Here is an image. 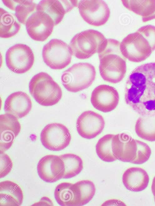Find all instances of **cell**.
<instances>
[{
    "mask_svg": "<svg viewBox=\"0 0 155 206\" xmlns=\"http://www.w3.org/2000/svg\"><path fill=\"white\" fill-rule=\"evenodd\" d=\"M0 151L4 152L12 146L15 138L21 130L18 118L7 113L0 115Z\"/></svg>",
    "mask_w": 155,
    "mask_h": 206,
    "instance_id": "2e32d148",
    "label": "cell"
},
{
    "mask_svg": "<svg viewBox=\"0 0 155 206\" xmlns=\"http://www.w3.org/2000/svg\"><path fill=\"white\" fill-rule=\"evenodd\" d=\"M55 198L62 206H80L79 195L75 184L62 182L56 187Z\"/></svg>",
    "mask_w": 155,
    "mask_h": 206,
    "instance_id": "44dd1931",
    "label": "cell"
},
{
    "mask_svg": "<svg viewBox=\"0 0 155 206\" xmlns=\"http://www.w3.org/2000/svg\"><path fill=\"white\" fill-rule=\"evenodd\" d=\"M112 149L117 159L130 162L135 157L137 149L136 141L128 133H122L114 135L112 141Z\"/></svg>",
    "mask_w": 155,
    "mask_h": 206,
    "instance_id": "9a60e30c",
    "label": "cell"
},
{
    "mask_svg": "<svg viewBox=\"0 0 155 206\" xmlns=\"http://www.w3.org/2000/svg\"><path fill=\"white\" fill-rule=\"evenodd\" d=\"M120 44L116 40L106 39L98 52L100 75L104 81L113 83L121 82L126 72V63L121 55Z\"/></svg>",
    "mask_w": 155,
    "mask_h": 206,
    "instance_id": "3957f363",
    "label": "cell"
},
{
    "mask_svg": "<svg viewBox=\"0 0 155 206\" xmlns=\"http://www.w3.org/2000/svg\"><path fill=\"white\" fill-rule=\"evenodd\" d=\"M0 13V37L8 38L14 36L21 28V25L17 21L15 15L1 8Z\"/></svg>",
    "mask_w": 155,
    "mask_h": 206,
    "instance_id": "cb8c5ba5",
    "label": "cell"
},
{
    "mask_svg": "<svg viewBox=\"0 0 155 206\" xmlns=\"http://www.w3.org/2000/svg\"><path fill=\"white\" fill-rule=\"evenodd\" d=\"M54 26L53 20L47 14L38 11L28 19L26 29L30 37L37 41L46 40L52 34Z\"/></svg>",
    "mask_w": 155,
    "mask_h": 206,
    "instance_id": "8fae6325",
    "label": "cell"
},
{
    "mask_svg": "<svg viewBox=\"0 0 155 206\" xmlns=\"http://www.w3.org/2000/svg\"><path fill=\"white\" fill-rule=\"evenodd\" d=\"M135 131L141 138L149 141H155V115L139 117L136 123Z\"/></svg>",
    "mask_w": 155,
    "mask_h": 206,
    "instance_id": "d4e9b609",
    "label": "cell"
},
{
    "mask_svg": "<svg viewBox=\"0 0 155 206\" xmlns=\"http://www.w3.org/2000/svg\"><path fill=\"white\" fill-rule=\"evenodd\" d=\"M105 121L102 116L91 110L85 111L78 118L76 128L79 135L88 139L94 138L102 131Z\"/></svg>",
    "mask_w": 155,
    "mask_h": 206,
    "instance_id": "7c38bea8",
    "label": "cell"
},
{
    "mask_svg": "<svg viewBox=\"0 0 155 206\" xmlns=\"http://www.w3.org/2000/svg\"><path fill=\"white\" fill-rule=\"evenodd\" d=\"M5 60L9 69L15 73L21 74L26 73L31 68L34 63V56L29 46L18 44L8 49Z\"/></svg>",
    "mask_w": 155,
    "mask_h": 206,
    "instance_id": "ba28073f",
    "label": "cell"
},
{
    "mask_svg": "<svg viewBox=\"0 0 155 206\" xmlns=\"http://www.w3.org/2000/svg\"><path fill=\"white\" fill-rule=\"evenodd\" d=\"M79 197L80 205L89 203L93 198L96 191L93 183L88 180H82L75 183Z\"/></svg>",
    "mask_w": 155,
    "mask_h": 206,
    "instance_id": "83f0119b",
    "label": "cell"
},
{
    "mask_svg": "<svg viewBox=\"0 0 155 206\" xmlns=\"http://www.w3.org/2000/svg\"><path fill=\"white\" fill-rule=\"evenodd\" d=\"M77 7L83 19L91 25L102 26L106 23L110 16L109 8L103 0H81L78 2Z\"/></svg>",
    "mask_w": 155,
    "mask_h": 206,
    "instance_id": "30bf717a",
    "label": "cell"
},
{
    "mask_svg": "<svg viewBox=\"0 0 155 206\" xmlns=\"http://www.w3.org/2000/svg\"><path fill=\"white\" fill-rule=\"evenodd\" d=\"M71 135L68 128L62 124L54 123L48 124L42 130L40 140L43 146L52 151L64 149L69 144Z\"/></svg>",
    "mask_w": 155,
    "mask_h": 206,
    "instance_id": "9c48e42d",
    "label": "cell"
},
{
    "mask_svg": "<svg viewBox=\"0 0 155 206\" xmlns=\"http://www.w3.org/2000/svg\"><path fill=\"white\" fill-rule=\"evenodd\" d=\"M32 206H53V202L48 197H42L40 200L38 202L34 203Z\"/></svg>",
    "mask_w": 155,
    "mask_h": 206,
    "instance_id": "4dcf8cb0",
    "label": "cell"
},
{
    "mask_svg": "<svg viewBox=\"0 0 155 206\" xmlns=\"http://www.w3.org/2000/svg\"><path fill=\"white\" fill-rule=\"evenodd\" d=\"M119 96L114 87L107 85H100L92 92L91 101L94 107L103 112H110L116 107Z\"/></svg>",
    "mask_w": 155,
    "mask_h": 206,
    "instance_id": "5bb4252c",
    "label": "cell"
},
{
    "mask_svg": "<svg viewBox=\"0 0 155 206\" xmlns=\"http://www.w3.org/2000/svg\"><path fill=\"white\" fill-rule=\"evenodd\" d=\"M32 108L30 98L26 93L18 91L10 94L6 99L4 109L6 113L11 114L18 119L27 115Z\"/></svg>",
    "mask_w": 155,
    "mask_h": 206,
    "instance_id": "ac0fdd59",
    "label": "cell"
},
{
    "mask_svg": "<svg viewBox=\"0 0 155 206\" xmlns=\"http://www.w3.org/2000/svg\"><path fill=\"white\" fill-rule=\"evenodd\" d=\"M106 39L104 35L98 31L88 30L76 34L71 40L70 46L72 54L75 57L85 59L98 53Z\"/></svg>",
    "mask_w": 155,
    "mask_h": 206,
    "instance_id": "8992f818",
    "label": "cell"
},
{
    "mask_svg": "<svg viewBox=\"0 0 155 206\" xmlns=\"http://www.w3.org/2000/svg\"><path fill=\"white\" fill-rule=\"evenodd\" d=\"M114 135L108 134L101 138L96 146V152L102 161L111 162L118 160L112 149V141Z\"/></svg>",
    "mask_w": 155,
    "mask_h": 206,
    "instance_id": "4316f807",
    "label": "cell"
},
{
    "mask_svg": "<svg viewBox=\"0 0 155 206\" xmlns=\"http://www.w3.org/2000/svg\"><path fill=\"white\" fill-rule=\"evenodd\" d=\"M121 1L126 8L141 16L143 22L155 19V0Z\"/></svg>",
    "mask_w": 155,
    "mask_h": 206,
    "instance_id": "7402d4cb",
    "label": "cell"
},
{
    "mask_svg": "<svg viewBox=\"0 0 155 206\" xmlns=\"http://www.w3.org/2000/svg\"><path fill=\"white\" fill-rule=\"evenodd\" d=\"M77 0H43L37 5L36 11L45 13L53 20L54 26L62 21L65 14L74 7H77Z\"/></svg>",
    "mask_w": 155,
    "mask_h": 206,
    "instance_id": "e0dca14e",
    "label": "cell"
},
{
    "mask_svg": "<svg viewBox=\"0 0 155 206\" xmlns=\"http://www.w3.org/2000/svg\"><path fill=\"white\" fill-rule=\"evenodd\" d=\"M151 189L154 197H155V176L154 177L152 180Z\"/></svg>",
    "mask_w": 155,
    "mask_h": 206,
    "instance_id": "1f68e13d",
    "label": "cell"
},
{
    "mask_svg": "<svg viewBox=\"0 0 155 206\" xmlns=\"http://www.w3.org/2000/svg\"><path fill=\"white\" fill-rule=\"evenodd\" d=\"M0 178H3L11 171L13 163L9 156L4 152H0Z\"/></svg>",
    "mask_w": 155,
    "mask_h": 206,
    "instance_id": "f546056e",
    "label": "cell"
},
{
    "mask_svg": "<svg viewBox=\"0 0 155 206\" xmlns=\"http://www.w3.org/2000/svg\"><path fill=\"white\" fill-rule=\"evenodd\" d=\"M72 53L71 48L63 41L51 40L43 47L42 55L46 64L54 69H61L71 63Z\"/></svg>",
    "mask_w": 155,
    "mask_h": 206,
    "instance_id": "52a82bcc",
    "label": "cell"
},
{
    "mask_svg": "<svg viewBox=\"0 0 155 206\" xmlns=\"http://www.w3.org/2000/svg\"><path fill=\"white\" fill-rule=\"evenodd\" d=\"M64 165L59 156L48 155L42 157L37 166L38 175L44 181L53 183L63 178Z\"/></svg>",
    "mask_w": 155,
    "mask_h": 206,
    "instance_id": "4fadbf2b",
    "label": "cell"
},
{
    "mask_svg": "<svg viewBox=\"0 0 155 206\" xmlns=\"http://www.w3.org/2000/svg\"><path fill=\"white\" fill-rule=\"evenodd\" d=\"M154 200H155V197H154Z\"/></svg>",
    "mask_w": 155,
    "mask_h": 206,
    "instance_id": "d6a6232c",
    "label": "cell"
},
{
    "mask_svg": "<svg viewBox=\"0 0 155 206\" xmlns=\"http://www.w3.org/2000/svg\"><path fill=\"white\" fill-rule=\"evenodd\" d=\"M126 103L142 116L155 115V62L135 68L126 83Z\"/></svg>",
    "mask_w": 155,
    "mask_h": 206,
    "instance_id": "6da1fadb",
    "label": "cell"
},
{
    "mask_svg": "<svg viewBox=\"0 0 155 206\" xmlns=\"http://www.w3.org/2000/svg\"><path fill=\"white\" fill-rule=\"evenodd\" d=\"M120 50L122 55L130 61L145 60L155 50V26L146 25L129 34L120 43Z\"/></svg>",
    "mask_w": 155,
    "mask_h": 206,
    "instance_id": "7a4b0ae2",
    "label": "cell"
},
{
    "mask_svg": "<svg viewBox=\"0 0 155 206\" xmlns=\"http://www.w3.org/2000/svg\"><path fill=\"white\" fill-rule=\"evenodd\" d=\"M22 191L14 182L6 180L0 183V206H19L23 200Z\"/></svg>",
    "mask_w": 155,
    "mask_h": 206,
    "instance_id": "ffe728a7",
    "label": "cell"
},
{
    "mask_svg": "<svg viewBox=\"0 0 155 206\" xmlns=\"http://www.w3.org/2000/svg\"><path fill=\"white\" fill-rule=\"evenodd\" d=\"M149 180L147 172L142 168L138 167L128 168L124 171L122 176V181L126 189L136 192L146 189Z\"/></svg>",
    "mask_w": 155,
    "mask_h": 206,
    "instance_id": "d6986e66",
    "label": "cell"
},
{
    "mask_svg": "<svg viewBox=\"0 0 155 206\" xmlns=\"http://www.w3.org/2000/svg\"><path fill=\"white\" fill-rule=\"evenodd\" d=\"M29 88L31 94L36 101L42 106L54 105L62 97L60 87L50 76L45 72L34 75L29 82Z\"/></svg>",
    "mask_w": 155,
    "mask_h": 206,
    "instance_id": "277c9868",
    "label": "cell"
},
{
    "mask_svg": "<svg viewBox=\"0 0 155 206\" xmlns=\"http://www.w3.org/2000/svg\"><path fill=\"white\" fill-rule=\"evenodd\" d=\"M136 141L137 145L136 155L131 162L134 164H142L149 159L151 153V149L147 143L138 140Z\"/></svg>",
    "mask_w": 155,
    "mask_h": 206,
    "instance_id": "f1b7e54d",
    "label": "cell"
},
{
    "mask_svg": "<svg viewBox=\"0 0 155 206\" xmlns=\"http://www.w3.org/2000/svg\"><path fill=\"white\" fill-rule=\"evenodd\" d=\"M96 75L93 65L88 63H80L74 64L64 71L61 80L67 90L77 92L89 87L94 80Z\"/></svg>",
    "mask_w": 155,
    "mask_h": 206,
    "instance_id": "5b68a950",
    "label": "cell"
},
{
    "mask_svg": "<svg viewBox=\"0 0 155 206\" xmlns=\"http://www.w3.org/2000/svg\"><path fill=\"white\" fill-rule=\"evenodd\" d=\"M9 9L15 12V16L18 21L26 24L28 17L36 11L37 5L32 0H2Z\"/></svg>",
    "mask_w": 155,
    "mask_h": 206,
    "instance_id": "603a6c76",
    "label": "cell"
},
{
    "mask_svg": "<svg viewBox=\"0 0 155 206\" xmlns=\"http://www.w3.org/2000/svg\"><path fill=\"white\" fill-rule=\"evenodd\" d=\"M63 162L64 173L63 179L73 177L78 175L83 168V163L79 156L72 153H66L59 156Z\"/></svg>",
    "mask_w": 155,
    "mask_h": 206,
    "instance_id": "484cf974",
    "label": "cell"
}]
</instances>
